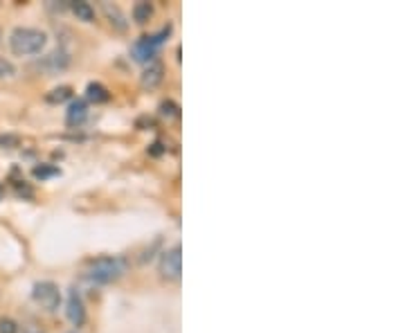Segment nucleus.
I'll list each match as a JSON object with an SVG mask.
<instances>
[{
	"label": "nucleus",
	"mask_w": 405,
	"mask_h": 333,
	"mask_svg": "<svg viewBox=\"0 0 405 333\" xmlns=\"http://www.w3.org/2000/svg\"><path fill=\"white\" fill-rule=\"evenodd\" d=\"M128 270V262L120 255H106V257H97L86 268V280L97 286H108L122 280Z\"/></svg>",
	"instance_id": "nucleus-1"
},
{
	"label": "nucleus",
	"mask_w": 405,
	"mask_h": 333,
	"mask_svg": "<svg viewBox=\"0 0 405 333\" xmlns=\"http://www.w3.org/2000/svg\"><path fill=\"white\" fill-rule=\"evenodd\" d=\"M48 46V34L39 27H16L9 34V50L16 56L41 54Z\"/></svg>",
	"instance_id": "nucleus-2"
},
{
	"label": "nucleus",
	"mask_w": 405,
	"mask_h": 333,
	"mask_svg": "<svg viewBox=\"0 0 405 333\" xmlns=\"http://www.w3.org/2000/svg\"><path fill=\"white\" fill-rule=\"evenodd\" d=\"M171 34V25H167L165 30H160L158 34H149V36H140L133 48H131V54L138 63H151L155 61V54L160 50V46L167 41V36Z\"/></svg>",
	"instance_id": "nucleus-3"
},
{
	"label": "nucleus",
	"mask_w": 405,
	"mask_h": 333,
	"mask_svg": "<svg viewBox=\"0 0 405 333\" xmlns=\"http://www.w3.org/2000/svg\"><path fill=\"white\" fill-rule=\"evenodd\" d=\"M158 270H160V277L167 282H178L183 275V248L180 243L171 245L160 255V262H158Z\"/></svg>",
	"instance_id": "nucleus-4"
},
{
	"label": "nucleus",
	"mask_w": 405,
	"mask_h": 333,
	"mask_svg": "<svg viewBox=\"0 0 405 333\" xmlns=\"http://www.w3.org/2000/svg\"><path fill=\"white\" fill-rule=\"evenodd\" d=\"M32 297L34 302L39 304L41 309H46L50 313H54L56 309H59L61 304V291L59 286H56L54 282H36L34 288H32Z\"/></svg>",
	"instance_id": "nucleus-5"
},
{
	"label": "nucleus",
	"mask_w": 405,
	"mask_h": 333,
	"mask_svg": "<svg viewBox=\"0 0 405 333\" xmlns=\"http://www.w3.org/2000/svg\"><path fill=\"white\" fill-rule=\"evenodd\" d=\"M66 317L70 320L72 327H83L86 320H88V313H86V302L81 297V293L77 291L75 286L68 291V297H66Z\"/></svg>",
	"instance_id": "nucleus-6"
},
{
	"label": "nucleus",
	"mask_w": 405,
	"mask_h": 333,
	"mask_svg": "<svg viewBox=\"0 0 405 333\" xmlns=\"http://www.w3.org/2000/svg\"><path fill=\"white\" fill-rule=\"evenodd\" d=\"M163 79H165V66L160 61H151V63L144 66V70H142L140 86L144 91H153V88H158V86L163 83Z\"/></svg>",
	"instance_id": "nucleus-7"
},
{
	"label": "nucleus",
	"mask_w": 405,
	"mask_h": 333,
	"mask_svg": "<svg viewBox=\"0 0 405 333\" xmlns=\"http://www.w3.org/2000/svg\"><path fill=\"white\" fill-rule=\"evenodd\" d=\"M39 66L46 72H50V75H56V72H61L70 66V54L63 48H56L54 52L43 56V59L39 61Z\"/></svg>",
	"instance_id": "nucleus-8"
},
{
	"label": "nucleus",
	"mask_w": 405,
	"mask_h": 333,
	"mask_svg": "<svg viewBox=\"0 0 405 333\" xmlns=\"http://www.w3.org/2000/svg\"><path fill=\"white\" fill-rule=\"evenodd\" d=\"M88 120V101L86 99H72L66 111V122L68 126H81Z\"/></svg>",
	"instance_id": "nucleus-9"
},
{
	"label": "nucleus",
	"mask_w": 405,
	"mask_h": 333,
	"mask_svg": "<svg viewBox=\"0 0 405 333\" xmlns=\"http://www.w3.org/2000/svg\"><path fill=\"white\" fill-rule=\"evenodd\" d=\"M101 11H104V16L108 19L111 27H115L118 32H124L128 27V21H126V14L113 3H101Z\"/></svg>",
	"instance_id": "nucleus-10"
},
{
	"label": "nucleus",
	"mask_w": 405,
	"mask_h": 333,
	"mask_svg": "<svg viewBox=\"0 0 405 333\" xmlns=\"http://www.w3.org/2000/svg\"><path fill=\"white\" fill-rule=\"evenodd\" d=\"M111 99V93L104 83L99 81H91L86 86V101H93V104H104V101Z\"/></svg>",
	"instance_id": "nucleus-11"
},
{
	"label": "nucleus",
	"mask_w": 405,
	"mask_h": 333,
	"mask_svg": "<svg viewBox=\"0 0 405 333\" xmlns=\"http://www.w3.org/2000/svg\"><path fill=\"white\" fill-rule=\"evenodd\" d=\"M68 7L77 16V21H83V23H93L95 21V9H93L91 3H86V0H75V3H70Z\"/></svg>",
	"instance_id": "nucleus-12"
},
{
	"label": "nucleus",
	"mask_w": 405,
	"mask_h": 333,
	"mask_svg": "<svg viewBox=\"0 0 405 333\" xmlns=\"http://www.w3.org/2000/svg\"><path fill=\"white\" fill-rule=\"evenodd\" d=\"M133 21L138 23V25H144V23H147L151 16H153V5L151 3H144V0H142V3H135L133 5Z\"/></svg>",
	"instance_id": "nucleus-13"
},
{
	"label": "nucleus",
	"mask_w": 405,
	"mask_h": 333,
	"mask_svg": "<svg viewBox=\"0 0 405 333\" xmlns=\"http://www.w3.org/2000/svg\"><path fill=\"white\" fill-rule=\"evenodd\" d=\"M72 97V88L70 86H59V88H54L46 95V101L48 104H61V101L70 99Z\"/></svg>",
	"instance_id": "nucleus-14"
},
{
	"label": "nucleus",
	"mask_w": 405,
	"mask_h": 333,
	"mask_svg": "<svg viewBox=\"0 0 405 333\" xmlns=\"http://www.w3.org/2000/svg\"><path fill=\"white\" fill-rule=\"evenodd\" d=\"M160 113L165 115V118H180V106L176 104V101L165 99L160 104Z\"/></svg>",
	"instance_id": "nucleus-15"
},
{
	"label": "nucleus",
	"mask_w": 405,
	"mask_h": 333,
	"mask_svg": "<svg viewBox=\"0 0 405 333\" xmlns=\"http://www.w3.org/2000/svg\"><path fill=\"white\" fill-rule=\"evenodd\" d=\"M14 75H16V66H14L9 59H5V56H0V81L11 79Z\"/></svg>",
	"instance_id": "nucleus-16"
},
{
	"label": "nucleus",
	"mask_w": 405,
	"mask_h": 333,
	"mask_svg": "<svg viewBox=\"0 0 405 333\" xmlns=\"http://www.w3.org/2000/svg\"><path fill=\"white\" fill-rule=\"evenodd\" d=\"M34 178H41V180H46V178H50V176H56V173H59V169L56 167H50V165H41V167H34Z\"/></svg>",
	"instance_id": "nucleus-17"
},
{
	"label": "nucleus",
	"mask_w": 405,
	"mask_h": 333,
	"mask_svg": "<svg viewBox=\"0 0 405 333\" xmlns=\"http://www.w3.org/2000/svg\"><path fill=\"white\" fill-rule=\"evenodd\" d=\"M0 333H21V329L11 317H0Z\"/></svg>",
	"instance_id": "nucleus-18"
},
{
	"label": "nucleus",
	"mask_w": 405,
	"mask_h": 333,
	"mask_svg": "<svg viewBox=\"0 0 405 333\" xmlns=\"http://www.w3.org/2000/svg\"><path fill=\"white\" fill-rule=\"evenodd\" d=\"M0 144H3V147L7 144V147L11 149V147H16V144H19V138H14V135H0Z\"/></svg>",
	"instance_id": "nucleus-19"
},
{
	"label": "nucleus",
	"mask_w": 405,
	"mask_h": 333,
	"mask_svg": "<svg viewBox=\"0 0 405 333\" xmlns=\"http://www.w3.org/2000/svg\"><path fill=\"white\" fill-rule=\"evenodd\" d=\"M0 39H3V32H0Z\"/></svg>",
	"instance_id": "nucleus-20"
},
{
	"label": "nucleus",
	"mask_w": 405,
	"mask_h": 333,
	"mask_svg": "<svg viewBox=\"0 0 405 333\" xmlns=\"http://www.w3.org/2000/svg\"><path fill=\"white\" fill-rule=\"evenodd\" d=\"M70 333H77V331H70Z\"/></svg>",
	"instance_id": "nucleus-21"
},
{
	"label": "nucleus",
	"mask_w": 405,
	"mask_h": 333,
	"mask_svg": "<svg viewBox=\"0 0 405 333\" xmlns=\"http://www.w3.org/2000/svg\"><path fill=\"white\" fill-rule=\"evenodd\" d=\"M0 196H3V192H0Z\"/></svg>",
	"instance_id": "nucleus-22"
}]
</instances>
